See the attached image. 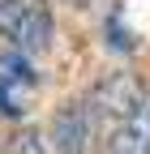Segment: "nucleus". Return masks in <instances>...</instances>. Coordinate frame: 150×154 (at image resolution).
<instances>
[{
    "instance_id": "nucleus-5",
    "label": "nucleus",
    "mask_w": 150,
    "mask_h": 154,
    "mask_svg": "<svg viewBox=\"0 0 150 154\" xmlns=\"http://www.w3.org/2000/svg\"><path fill=\"white\" fill-rule=\"evenodd\" d=\"M107 154H150V107L111 128Z\"/></svg>"
},
{
    "instance_id": "nucleus-4",
    "label": "nucleus",
    "mask_w": 150,
    "mask_h": 154,
    "mask_svg": "<svg viewBox=\"0 0 150 154\" xmlns=\"http://www.w3.org/2000/svg\"><path fill=\"white\" fill-rule=\"evenodd\" d=\"M34 94V69L26 56H0V116L5 120H22L26 116V103Z\"/></svg>"
},
{
    "instance_id": "nucleus-1",
    "label": "nucleus",
    "mask_w": 150,
    "mask_h": 154,
    "mask_svg": "<svg viewBox=\"0 0 150 154\" xmlns=\"http://www.w3.org/2000/svg\"><path fill=\"white\" fill-rule=\"evenodd\" d=\"M52 5L47 0H0V38L17 51V56H39L52 47Z\"/></svg>"
},
{
    "instance_id": "nucleus-3",
    "label": "nucleus",
    "mask_w": 150,
    "mask_h": 154,
    "mask_svg": "<svg viewBox=\"0 0 150 154\" xmlns=\"http://www.w3.org/2000/svg\"><path fill=\"white\" fill-rule=\"evenodd\" d=\"M99 120L103 116L95 111V103L90 99H77L56 111L52 120V141L60 154H90L95 150V133H99Z\"/></svg>"
},
{
    "instance_id": "nucleus-6",
    "label": "nucleus",
    "mask_w": 150,
    "mask_h": 154,
    "mask_svg": "<svg viewBox=\"0 0 150 154\" xmlns=\"http://www.w3.org/2000/svg\"><path fill=\"white\" fill-rule=\"evenodd\" d=\"M5 154H47V146H43V137H39V133H17V137L9 141V150Z\"/></svg>"
},
{
    "instance_id": "nucleus-2",
    "label": "nucleus",
    "mask_w": 150,
    "mask_h": 154,
    "mask_svg": "<svg viewBox=\"0 0 150 154\" xmlns=\"http://www.w3.org/2000/svg\"><path fill=\"white\" fill-rule=\"evenodd\" d=\"M90 103H95V111L103 116V120H133L137 111H146V86L142 77L133 73H107L103 82L95 86V94H90Z\"/></svg>"
}]
</instances>
